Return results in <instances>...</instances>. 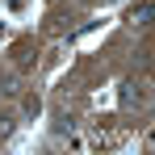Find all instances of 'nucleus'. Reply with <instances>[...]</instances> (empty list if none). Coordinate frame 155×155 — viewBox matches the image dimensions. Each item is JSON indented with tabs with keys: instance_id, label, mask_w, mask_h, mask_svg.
Returning <instances> with one entry per match:
<instances>
[{
	"instance_id": "obj_2",
	"label": "nucleus",
	"mask_w": 155,
	"mask_h": 155,
	"mask_svg": "<svg viewBox=\"0 0 155 155\" xmlns=\"http://www.w3.org/2000/svg\"><path fill=\"white\" fill-rule=\"evenodd\" d=\"M0 92H4V97H17V92H21L17 76H4V80H0Z\"/></svg>"
},
{
	"instance_id": "obj_4",
	"label": "nucleus",
	"mask_w": 155,
	"mask_h": 155,
	"mask_svg": "<svg viewBox=\"0 0 155 155\" xmlns=\"http://www.w3.org/2000/svg\"><path fill=\"white\" fill-rule=\"evenodd\" d=\"M17 63H21V67H29V63H34V54H29V46H17Z\"/></svg>"
},
{
	"instance_id": "obj_5",
	"label": "nucleus",
	"mask_w": 155,
	"mask_h": 155,
	"mask_svg": "<svg viewBox=\"0 0 155 155\" xmlns=\"http://www.w3.org/2000/svg\"><path fill=\"white\" fill-rule=\"evenodd\" d=\"M38 109H42V101H38V97H25V113L29 117H38Z\"/></svg>"
},
{
	"instance_id": "obj_1",
	"label": "nucleus",
	"mask_w": 155,
	"mask_h": 155,
	"mask_svg": "<svg viewBox=\"0 0 155 155\" xmlns=\"http://www.w3.org/2000/svg\"><path fill=\"white\" fill-rule=\"evenodd\" d=\"M130 21H134V25H151L155 21V4H138V8L130 13Z\"/></svg>"
},
{
	"instance_id": "obj_3",
	"label": "nucleus",
	"mask_w": 155,
	"mask_h": 155,
	"mask_svg": "<svg viewBox=\"0 0 155 155\" xmlns=\"http://www.w3.org/2000/svg\"><path fill=\"white\" fill-rule=\"evenodd\" d=\"M8 134H13V117H8V113H0V138H8Z\"/></svg>"
}]
</instances>
